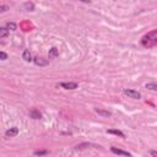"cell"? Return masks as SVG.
Returning a JSON list of instances; mask_svg holds the SVG:
<instances>
[{"label": "cell", "mask_w": 157, "mask_h": 157, "mask_svg": "<svg viewBox=\"0 0 157 157\" xmlns=\"http://www.w3.org/2000/svg\"><path fill=\"white\" fill-rule=\"evenodd\" d=\"M141 46L145 48H153L157 47V30L148 32L141 38Z\"/></svg>", "instance_id": "obj_1"}, {"label": "cell", "mask_w": 157, "mask_h": 157, "mask_svg": "<svg viewBox=\"0 0 157 157\" xmlns=\"http://www.w3.org/2000/svg\"><path fill=\"white\" fill-rule=\"evenodd\" d=\"M123 93L127 95L129 98H133V100H140V98H141V93L137 92V91H135V90L124 88V90H123Z\"/></svg>", "instance_id": "obj_2"}, {"label": "cell", "mask_w": 157, "mask_h": 157, "mask_svg": "<svg viewBox=\"0 0 157 157\" xmlns=\"http://www.w3.org/2000/svg\"><path fill=\"white\" fill-rule=\"evenodd\" d=\"M111 151L115 155H119V156H125V157H133L131 153H129L128 151H124V150H120V148H117V147H111Z\"/></svg>", "instance_id": "obj_3"}, {"label": "cell", "mask_w": 157, "mask_h": 157, "mask_svg": "<svg viewBox=\"0 0 157 157\" xmlns=\"http://www.w3.org/2000/svg\"><path fill=\"white\" fill-rule=\"evenodd\" d=\"M77 82H61L60 84V87L65 88V90H75L77 88Z\"/></svg>", "instance_id": "obj_4"}, {"label": "cell", "mask_w": 157, "mask_h": 157, "mask_svg": "<svg viewBox=\"0 0 157 157\" xmlns=\"http://www.w3.org/2000/svg\"><path fill=\"white\" fill-rule=\"evenodd\" d=\"M33 63L37 65V67H47V65L49 64V60L48 59H43V58H35Z\"/></svg>", "instance_id": "obj_5"}, {"label": "cell", "mask_w": 157, "mask_h": 157, "mask_svg": "<svg viewBox=\"0 0 157 157\" xmlns=\"http://www.w3.org/2000/svg\"><path fill=\"white\" fill-rule=\"evenodd\" d=\"M17 134H19V128H16V127H12L10 129H7L6 133H5V135L7 137H14V136H16Z\"/></svg>", "instance_id": "obj_6"}, {"label": "cell", "mask_w": 157, "mask_h": 157, "mask_svg": "<svg viewBox=\"0 0 157 157\" xmlns=\"http://www.w3.org/2000/svg\"><path fill=\"white\" fill-rule=\"evenodd\" d=\"M95 112L98 114V115H101V117H104V118H108L112 115V113L109 111H104V109H101V108H95Z\"/></svg>", "instance_id": "obj_7"}, {"label": "cell", "mask_w": 157, "mask_h": 157, "mask_svg": "<svg viewBox=\"0 0 157 157\" xmlns=\"http://www.w3.org/2000/svg\"><path fill=\"white\" fill-rule=\"evenodd\" d=\"M59 55V51H58L56 48H52V49H49V53H48V58L49 59H55V58Z\"/></svg>", "instance_id": "obj_8"}, {"label": "cell", "mask_w": 157, "mask_h": 157, "mask_svg": "<svg viewBox=\"0 0 157 157\" xmlns=\"http://www.w3.org/2000/svg\"><path fill=\"white\" fill-rule=\"evenodd\" d=\"M30 117L33 118V119H41V118H42V114H41L39 111H37V109L33 108V109L30 111Z\"/></svg>", "instance_id": "obj_9"}, {"label": "cell", "mask_w": 157, "mask_h": 157, "mask_svg": "<svg viewBox=\"0 0 157 157\" xmlns=\"http://www.w3.org/2000/svg\"><path fill=\"white\" fill-rule=\"evenodd\" d=\"M22 59H23L25 61H27V63H30V61L33 60V59H32V55H31V53H30L28 49L23 51V53H22Z\"/></svg>", "instance_id": "obj_10"}, {"label": "cell", "mask_w": 157, "mask_h": 157, "mask_svg": "<svg viewBox=\"0 0 157 157\" xmlns=\"http://www.w3.org/2000/svg\"><path fill=\"white\" fill-rule=\"evenodd\" d=\"M107 134H114V135H118V136H120V137H125V134L123 133V131H120V130H114V129H109V130H107Z\"/></svg>", "instance_id": "obj_11"}, {"label": "cell", "mask_w": 157, "mask_h": 157, "mask_svg": "<svg viewBox=\"0 0 157 157\" xmlns=\"http://www.w3.org/2000/svg\"><path fill=\"white\" fill-rule=\"evenodd\" d=\"M7 35H9V30H7L6 27H1L0 28V38H5V37H7Z\"/></svg>", "instance_id": "obj_12"}, {"label": "cell", "mask_w": 157, "mask_h": 157, "mask_svg": "<svg viewBox=\"0 0 157 157\" xmlns=\"http://www.w3.org/2000/svg\"><path fill=\"white\" fill-rule=\"evenodd\" d=\"M146 88L151 91H157V84L156 82H148V84H146Z\"/></svg>", "instance_id": "obj_13"}, {"label": "cell", "mask_w": 157, "mask_h": 157, "mask_svg": "<svg viewBox=\"0 0 157 157\" xmlns=\"http://www.w3.org/2000/svg\"><path fill=\"white\" fill-rule=\"evenodd\" d=\"M6 28L9 31H16L17 26H16V23H14V22H7L6 23Z\"/></svg>", "instance_id": "obj_14"}, {"label": "cell", "mask_w": 157, "mask_h": 157, "mask_svg": "<svg viewBox=\"0 0 157 157\" xmlns=\"http://www.w3.org/2000/svg\"><path fill=\"white\" fill-rule=\"evenodd\" d=\"M23 7H25V9H26L27 11H32V10L35 9V5L32 4V3H25V4H23Z\"/></svg>", "instance_id": "obj_15"}, {"label": "cell", "mask_w": 157, "mask_h": 157, "mask_svg": "<svg viewBox=\"0 0 157 157\" xmlns=\"http://www.w3.org/2000/svg\"><path fill=\"white\" fill-rule=\"evenodd\" d=\"M0 59H1V60H6L7 59V54L5 52H0Z\"/></svg>", "instance_id": "obj_16"}, {"label": "cell", "mask_w": 157, "mask_h": 157, "mask_svg": "<svg viewBox=\"0 0 157 157\" xmlns=\"http://www.w3.org/2000/svg\"><path fill=\"white\" fill-rule=\"evenodd\" d=\"M47 153H48V151H36L35 152L36 156H42V155H47Z\"/></svg>", "instance_id": "obj_17"}, {"label": "cell", "mask_w": 157, "mask_h": 157, "mask_svg": "<svg viewBox=\"0 0 157 157\" xmlns=\"http://www.w3.org/2000/svg\"><path fill=\"white\" fill-rule=\"evenodd\" d=\"M7 9H9V6H6V5H0V11H1V12L6 11Z\"/></svg>", "instance_id": "obj_18"}, {"label": "cell", "mask_w": 157, "mask_h": 157, "mask_svg": "<svg viewBox=\"0 0 157 157\" xmlns=\"http://www.w3.org/2000/svg\"><path fill=\"white\" fill-rule=\"evenodd\" d=\"M150 153H151V156H152V157H157V151L151 150V151H150Z\"/></svg>", "instance_id": "obj_19"}]
</instances>
